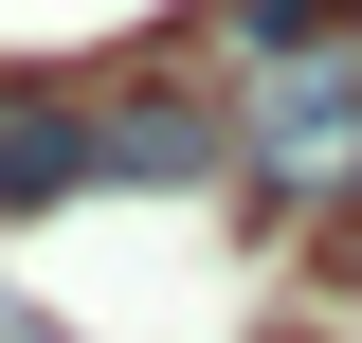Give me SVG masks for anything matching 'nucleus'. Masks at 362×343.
Instances as JSON below:
<instances>
[{
	"label": "nucleus",
	"mask_w": 362,
	"mask_h": 343,
	"mask_svg": "<svg viewBox=\"0 0 362 343\" xmlns=\"http://www.w3.org/2000/svg\"><path fill=\"white\" fill-rule=\"evenodd\" d=\"M73 181H90V127H73V109H0V217H18V199H73Z\"/></svg>",
	"instance_id": "obj_3"
},
{
	"label": "nucleus",
	"mask_w": 362,
	"mask_h": 343,
	"mask_svg": "<svg viewBox=\"0 0 362 343\" xmlns=\"http://www.w3.org/2000/svg\"><path fill=\"white\" fill-rule=\"evenodd\" d=\"M90 163H127V181H199V163H218V127H199L181 90H127V109L90 127Z\"/></svg>",
	"instance_id": "obj_2"
},
{
	"label": "nucleus",
	"mask_w": 362,
	"mask_h": 343,
	"mask_svg": "<svg viewBox=\"0 0 362 343\" xmlns=\"http://www.w3.org/2000/svg\"><path fill=\"white\" fill-rule=\"evenodd\" d=\"M0 343H73V325H37V307H0Z\"/></svg>",
	"instance_id": "obj_4"
},
{
	"label": "nucleus",
	"mask_w": 362,
	"mask_h": 343,
	"mask_svg": "<svg viewBox=\"0 0 362 343\" xmlns=\"http://www.w3.org/2000/svg\"><path fill=\"white\" fill-rule=\"evenodd\" d=\"M344 145H362V90H344V73H290L272 127H254V163H272V181H344Z\"/></svg>",
	"instance_id": "obj_1"
}]
</instances>
